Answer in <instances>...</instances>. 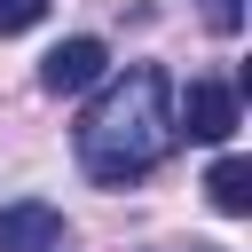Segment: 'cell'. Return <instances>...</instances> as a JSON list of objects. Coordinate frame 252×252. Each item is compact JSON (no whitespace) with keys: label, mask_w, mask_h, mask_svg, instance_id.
Segmentation results:
<instances>
[{"label":"cell","mask_w":252,"mask_h":252,"mask_svg":"<svg viewBox=\"0 0 252 252\" xmlns=\"http://www.w3.org/2000/svg\"><path fill=\"white\" fill-rule=\"evenodd\" d=\"M173 142L181 134H173V87H165V71L158 63H134L126 79H110L94 94V110L79 126V165L102 189H134Z\"/></svg>","instance_id":"1"},{"label":"cell","mask_w":252,"mask_h":252,"mask_svg":"<svg viewBox=\"0 0 252 252\" xmlns=\"http://www.w3.org/2000/svg\"><path fill=\"white\" fill-rule=\"evenodd\" d=\"M173 134H189V142H228V134H236V87L197 79V87L181 94V110H173Z\"/></svg>","instance_id":"2"},{"label":"cell","mask_w":252,"mask_h":252,"mask_svg":"<svg viewBox=\"0 0 252 252\" xmlns=\"http://www.w3.org/2000/svg\"><path fill=\"white\" fill-rule=\"evenodd\" d=\"M102 71H110V47L79 32V39L47 47V63H39V87H47V94H79V87H94Z\"/></svg>","instance_id":"3"},{"label":"cell","mask_w":252,"mask_h":252,"mask_svg":"<svg viewBox=\"0 0 252 252\" xmlns=\"http://www.w3.org/2000/svg\"><path fill=\"white\" fill-rule=\"evenodd\" d=\"M63 244V213L55 205H0V252H55Z\"/></svg>","instance_id":"4"},{"label":"cell","mask_w":252,"mask_h":252,"mask_svg":"<svg viewBox=\"0 0 252 252\" xmlns=\"http://www.w3.org/2000/svg\"><path fill=\"white\" fill-rule=\"evenodd\" d=\"M205 189H213V213L244 220V213H252V158H220V165L205 173Z\"/></svg>","instance_id":"5"},{"label":"cell","mask_w":252,"mask_h":252,"mask_svg":"<svg viewBox=\"0 0 252 252\" xmlns=\"http://www.w3.org/2000/svg\"><path fill=\"white\" fill-rule=\"evenodd\" d=\"M197 16H205L220 39H236V32H244V0H197Z\"/></svg>","instance_id":"6"},{"label":"cell","mask_w":252,"mask_h":252,"mask_svg":"<svg viewBox=\"0 0 252 252\" xmlns=\"http://www.w3.org/2000/svg\"><path fill=\"white\" fill-rule=\"evenodd\" d=\"M39 16H47V0H0V39L8 32H32Z\"/></svg>","instance_id":"7"}]
</instances>
